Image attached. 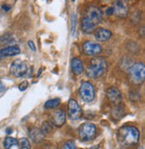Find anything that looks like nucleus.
Here are the masks:
<instances>
[{
	"label": "nucleus",
	"mask_w": 145,
	"mask_h": 149,
	"mask_svg": "<svg viewBox=\"0 0 145 149\" xmlns=\"http://www.w3.org/2000/svg\"><path fill=\"white\" fill-rule=\"evenodd\" d=\"M117 140L124 146H135L140 140V132L133 126H124L117 132Z\"/></svg>",
	"instance_id": "nucleus-1"
},
{
	"label": "nucleus",
	"mask_w": 145,
	"mask_h": 149,
	"mask_svg": "<svg viewBox=\"0 0 145 149\" xmlns=\"http://www.w3.org/2000/svg\"><path fill=\"white\" fill-rule=\"evenodd\" d=\"M108 63L103 57H96L92 58L87 67V76L90 78H98L107 71Z\"/></svg>",
	"instance_id": "nucleus-2"
},
{
	"label": "nucleus",
	"mask_w": 145,
	"mask_h": 149,
	"mask_svg": "<svg viewBox=\"0 0 145 149\" xmlns=\"http://www.w3.org/2000/svg\"><path fill=\"white\" fill-rule=\"evenodd\" d=\"M128 78L132 84L140 86L145 79V67L142 63H134L128 70Z\"/></svg>",
	"instance_id": "nucleus-3"
},
{
	"label": "nucleus",
	"mask_w": 145,
	"mask_h": 149,
	"mask_svg": "<svg viewBox=\"0 0 145 149\" xmlns=\"http://www.w3.org/2000/svg\"><path fill=\"white\" fill-rule=\"evenodd\" d=\"M97 134L96 126L92 123H84L79 127V137L81 141L93 140Z\"/></svg>",
	"instance_id": "nucleus-4"
},
{
	"label": "nucleus",
	"mask_w": 145,
	"mask_h": 149,
	"mask_svg": "<svg viewBox=\"0 0 145 149\" xmlns=\"http://www.w3.org/2000/svg\"><path fill=\"white\" fill-rule=\"evenodd\" d=\"M79 95L81 99L86 102H90L95 98V91L93 86L89 82H84L81 84V87L79 89Z\"/></svg>",
	"instance_id": "nucleus-5"
},
{
	"label": "nucleus",
	"mask_w": 145,
	"mask_h": 149,
	"mask_svg": "<svg viewBox=\"0 0 145 149\" xmlns=\"http://www.w3.org/2000/svg\"><path fill=\"white\" fill-rule=\"evenodd\" d=\"M67 111L69 119L72 120H78L82 117V110L81 109L78 102L74 99H70L68 101Z\"/></svg>",
	"instance_id": "nucleus-6"
},
{
	"label": "nucleus",
	"mask_w": 145,
	"mask_h": 149,
	"mask_svg": "<svg viewBox=\"0 0 145 149\" xmlns=\"http://www.w3.org/2000/svg\"><path fill=\"white\" fill-rule=\"evenodd\" d=\"M28 71V67L26 63L22 60H14L10 67V72L15 77H22L25 76Z\"/></svg>",
	"instance_id": "nucleus-7"
},
{
	"label": "nucleus",
	"mask_w": 145,
	"mask_h": 149,
	"mask_svg": "<svg viewBox=\"0 0 145 149\" xmlns=\"http://www.w3.org/2000/svg\"><path fill=\"white\" fill-rule=\"evenodd\" d=\"M103 14L101 12V10L97 7V6H90L88 7L85 17H87L89 20H90L93 24H95L96 25L99 24L101 20H102Z\"/></svg>",
	"instance_id": "nucleus-8"
},
{
	"label": "nucleus",
	"mask_w": 145,
	"mask_h": 149,
	"mask_svg": "<svg viewBox=\"0 0 145 149\" xmlns=\"http://www.w3.org/2000/svg\"><path fill=\"white\" fill-rule=\"evenodd\" d=\"M66 112L64 110H56L52 114L50 115V122L53 126L61 127L66 122Z\"/></svg>",
	"instance_id": "nucleus-9"
},
{
	"label": "nucleus",
	"mask_w": 145,
	"mask_h": 149,
	"mask_svg": "<svg viewBox=\"0 0 145 149\" xmlns=\"http://www.w3.org/2000/svg\"><path fill=\"white\" fill-rule=\"evenodd\" d=\"M82 51L88 56H95L101 52V47L92 41H86L82 44Z\"/></svg>",
	"instance_id": "nucleus-10"
},
{
	"label": "nucleus",
	"mask_w": 145,
	"mask_h": 149,
	"mask_svg": "<svg viewBox=\"0 0 145 149\" xmlns=\"http://www.w3.org/2000/svg\"><path fill=\"white\" fill-rule=\"evenodd\" d=\"M107 98L114 105H119L122 101V94L117 87H109L107 90Z\"/></svg>",
	"instance_id": "nucleus-11"
},
{
	"label": "nucleus",
	"mask_w": 145,
	"mask_h": 149,
	"mask_svg": "<svg viewBox=\"0 0 145 149\" xmlns=\"http://www.w3.org/2000/svg\"><path fill=\"white\" fill-rule=\"evenodd\" d=\"M114 13L118 17L125 18L128 14V4L126 1H116L114 3Z\"/></svg>",
	"instance_id": "nucleus-12"
},
{
	"label": "nucleus",
	"mask_w": 145,
	"mask_h": 149,
	"mask_svg": "<svg viewBox=\"0 0 145 149\" xmlns=\"http://www.w3.org/2000/svg\"><path fill=\"white\" fill-rule=\"evenodd\" d=\"M112 37V33L104 28H98L95 31V38L98 41H106Z\"/></svg>",
	"instance_id": "nucleus-13"
},
{
	"label": "nucleus",
	"mask_w": 145,
	"mask_h": 149,
	"mask_svg": "<svg viewBox=\"0 0 145 149\" xmlns=\"http://www.w3.org/2000/svg\"><path fill=\"white\" fill-rule=\"evenodd\" d=\"M96 24H93L90 20H89L87 17H84L81 20V30L85 33H91L95 31Z\"/></svg>",
	"instance_id": "nucleus-14"
},
{
	"label": "nucleus",
	"mask_w": 145,
	"mask_h": 149,
	"mask_svg": "<svg viewBox=\"0 0 145 149\" xmlns=\"http://www.w3.org/2000/svg\"><path fill=\"white\" fill-rule=\"evenodd\" d=\"M71 68L72 71L75 74H81L84 72V66H82L81 61L78 58H72L71 61Z\"/></svg>",
	"instance_id": "nucleus-15"
},
{
	"label": "nucleus",
	"mask_w": 145,
	"mask_h": 149,
	"mask_svg": "<svg viewBox=\"0 0 145 149\" xmlns=\"http://www.w3.org/2000/svg\"><path fill=\"white\" fill-rule=\"evenodd\" d=\"M29 135L30 138L32 139V141L36 143L40 142L44 137V134L41 132V130L38 129V127H32V129L29 130Z\"/></svg>",
	"instance_id": "nucleus-16"
},
{
	"label": "nucleus",
	"mask_w": 145,
	"mask_h": 149,
	"mask_svg": "<svg viewBox=\"0 0 145 149\" xmlns=\"http://www.w3.org/2000/svg\"><path fill=\"white\" fill-rule=\"evenodd\" d=\"M3 57H7V56H15L18 55L20 53V49L18 46H10L7 48L3 49L0 50Z\"/></svg>",
	"instance_id": "nucleus-17"
},
{
	"label": "nucleus",
	"mask_w": 145,
	"mask_h": 149,
	"mask_svg": "<svg viewBox=\"0 0 145 149\" xmlns=\"http://www.w3.org/2000/svg\"><path fill=\"white\" fill-rule=\"evenodd\" d=\"M17 145H18V140L11 136L6 137V139L4 140V147L6 149H10L14 146H17Z\"/></svg>",
	"instance_id": "nucleus-18"
},
{
	"label": "nucleus",
	"mask_w": 145,
	"mask_h": 149,
	"mask_svg": "<svg viewBox=\"0 0 145 149\" xmlns=\"http://www.w3.org/2000/svg\"><path fill=\"white\" fill-rule=\"evenodd\" d=\"M60 104V99L59 98H56V99H52V100H48V102H46V103L44 104L45 109H55L57 106Z\"/></svg>",
	"instance_id": "nucleus-19"
},
{
	"label": "nucleus",
	"mask_w": 145,
	"mask_h": 149,
	"mask_svg": "<svg viewBox=\"0 0 145 149\" xmlns=\"http://www.w3.org/2000/svg\"><path fill=\"white\" fill-rule=\"evenodd\" d=\"M18 144L22 149H30V144L26 137L20 138L19 141H18Z\"/></svg>",
	"instance_id": "nucleus-20"
},
{
	"label": "nucleus",
	"mask_w": 145,
	"mask_h": 149,
	"mask_svg": "<svg viewBox=\"0 0 145 149\" xmlns=\"http://www.w3.org/2000/svg\"><path fill=\"white\" fill-rule=\"evenodd\" d=\"M41 132H42L43 134H48V133H50L51 130H52V126H51V124L49 122H43L42 124V127H41Z\"/></svg>",
	"instance_id": "nucleus-21"
},
{
	"label": "nucleus",
	"mask_w": 145,
	"mask_h": 149,
	"mask_svg": "<svg viewBox=\"0 0 145 149\" xmlns=\"http://www.w3.org/2000/svg\"><path fill=\"white\" fill-rule=\"evenodd\" d=\"M76 24H77V17L75 14H72L71 16V33L74 34L75 31L76 29Z\"/></svg>",
	"instance_id": "nucleus-22"
},
{
	"label": "nucleus",
	"mask_w": 145,
	"mask_h": 149,
	"mask_svg": "<svg viewBox=\"0 0 145 149\" xmlns=\"http://www.w3.org/2000/svg\"><path fill=\"white\" fill-rule=\"evenodd\" d=\"M114 111L115 112L117 111V113H114V117H117V119H120L121 117H123V115L125 114L124 110H123V107H121L120 104L116 106V109L114 110Z\"/></svg>",
	"instance_id": "nucleus-23"
},
{
	"label": "nucleus",
	"mask_w": 145,
	"mask_h": 149,
	"mask_svg": "<svg viewBox=\"0 0 145 149\" xmlns=\"http://www.w3.org/2000/svg\"><path fill=\"white\" fill-rule=\"evenodd\" d=\"M62 149H76V146H75V144L74 141L70 140V141H67L66 143L64 144Z\"/></svg>",
	"instance_id": "nucleus-24"
},
{
	"label": "nucleus",
	"mask_w": 145,
	"mask_h": 149,
	"mask_svg": "<svg viewBox=\"0 0 145 149\" xmlns=\"http://www.w3.org/2000/svg\"><path fill=\"white\" fill-rule=\"evenodd\" d=\"M27 87H28V82L27 81H23L19 84V90L20 91H24L27 89Z\"/></svg>",
	"instance_id": "nucleus-25"
},
{
	"label": "nucleus",
	"mask_w": 145,
	"mask_h": 149,
	"mask_svg": "<svg viewBox=\"0 0 145 149\" xmlns=\"http://www.w3.org/2000/svg\"><path fill=\"white\" fill-rule=\"evenodd\" d=\"M28 46L30 47V49H32V50L36 51V48H35V45H34V43H33V41L29 40V41H28Z\"/></svg>",
	"instance_id": "nucleus-26"
},
{
	"label": "nucleus",
	"mask_w": 145,
	"mask_h": 149,
	"mask_svg": "<svg viewBox=\"0 0 145 149\" xmlns=\"http://www.w3.org/2000/svg\"><path fill=\"white\" fill-rule=\"evenodd\" d=\"M9 34H5V35H3L1 38H0V41H7L8 40H10V39H11V37H10V36H11V35H10L9 37H7Z\"/></svg>",
	"instance_id": "nucleus-27"
},
{
	"label": "nucleus",
	"mask_w": 145,
	"mask_h": 149,
	"mask_svg": "<svg viewBox=\"0 0 145 149\" xmlns=\"http://www.w3.org/2000/svg\"><path fill=\"white\" fill-rule=\"evenodd\" d=\"M106 14L108 15H112L114 14V8L113 7H108L107 9V11H106Z\"/></svg>",
	"instance_id": "nucleus-28"
},
{
	"label": "nucleus",
	"mask_w": 145,
	"mask_h": 149,
	"mask_svg": "<svg viewBox=\"0 0 145 149\" xmlns=\"http://www.w3.org/2000/svg\"><path fill=\"white\" fill-rule=\"evenodd\" d=\"M3 91H5V86H4V84L0 81V93L3 92Z\"/></svg>",
	"instance_id": "nucleus-29"
},
{
	"label": "nucleus",
	"mask_w": 145,
	"mask_h": 149,
	"mask_svg": "<svg viewBox=\"0 0 145 149\" xmlns=\"http://www.w3.org/2000/svg\"><path fill=\"white\" fill-rule=\"evenodd\" d=\"M2 8L5 10V11H9V10H10V6H7V5H3L2 6Z\"/></svg>",
	"instance_id": "nucleus-30"
},
{
	"label": "nucleus",
	"mask_w": 145,
	"mask_h": 149,
	"mask_svg": "<svg viewBox=\"0 0 145 149\" xmlns=\"http://www.w3.org/2000/svg\"><path fill=\"white\" fill-rule=\"evenodd\" d=\"M12 132H13L12 129H7V130H6V133H7V134H11Z\"/></svg>",
	"instance_id": "nucleus-31"
},
{
	"label": "nucleus",
	"mask_w": 145,
	"mask_h": 149,
	"mask_svg": "<svg viewBox=\"0 0 145 149\" xmlns=\"http://www.w3.org/2000/svg\"><path fill=\"white\" fill-rule=\"evenodd\" d=\"M2 57H3V56H2V54H1V52H0V59L2 58Z\"/></svg>",
	"instance_id": "nucleus-32"
},
{
	"label": "nucleus",
	"mask_w": 145,
	"mask_h": 149,
	"mask_svg": "<svg viewBox=\"0 0 145 149\" xmlns=\"http://www.w3.org/2000/svg\"><path fill=\"white\" fill-rule=\"evenodd\" d=\"M139 149H143V148H142V147H140V148H139Z\"/></svg>",
	"instance_id": "nucleus-33"
},
{
	"label": "nucleus",
	"mask_w": 145,
	"mask_h": 149,
	"mask_svg": "<svg viewBox=\"0 0 145 149\" xmlns=\"http://www.w3.org/2000/svg\"><path fill=\"white\" fill-rule=\"evenodd\" d=\"M118 149H123V148H118Z\"/></svg>",
	"instance_id": "nucleus-34"
}]
</instances>
